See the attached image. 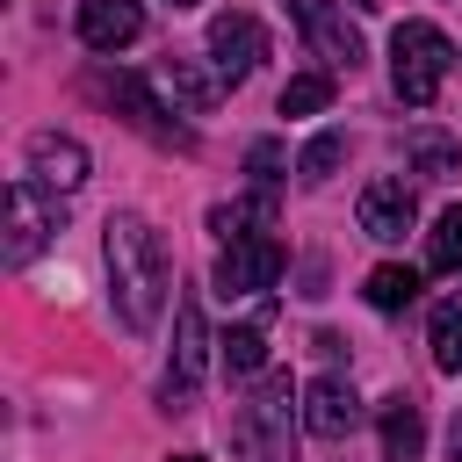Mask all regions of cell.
I'll list each match as a JSON object with an SVG mask.
<instances>
[{"label":"cell","instance_id":"cell-1","mask_svg":"<svg viewBox=\"0 0 462 462\" xmlns=\"http://www.w3.org/2000/svg\"><path fill=\"white\" fill-rule=\"evenodd\" d=\"M108 289H116V318L130 332H152L159 310H166V289H173V267H166V245L144 217H108Z\"/></svg>","mask_w":462,"mask_h":462},{"label":"cell","instance_id":"cell-4","mask_svg":"<svg viewBox=\"0 0 462 462\" xmlns=\"http://www.w3.org/2000/svg\"><path fill=\"white\" fill-rule=\"evenodd\" d=\"M51 231H58V195L51 188H36L29 173L7 188V267H29L43 245H51Z\"/></svg>","mask_w":462,"mask_h":462},{"label":"cell","instance_id":"cell-8","mask_svg":"<svg viewBox=\"0 0 462 462\" xmlns=\"http://www.w3.org/2000/svg\"><path fill=\"white\" fill-rule=\"evenodd\" d=\"M282 282V238H231L217 253V296H260Z\"/></svg>","mask_w":462,"mask_h":462},{"label":"cell","instance_id":"cell-19","mask_svg":"<svg viewBox=\"0 0 462 462\" xmlns=\"http://www.w3.org/2000/svg\"><path fill=\"white\" fill-rule=\"evenodd\" d=\"M433 368L462 375V296L433 303Z\"/></svg>","mask_w":462,"mask_h":462},{"label":"cell","instance_id":"cell-21","mask_svg":"<svg viewBox=\"0 0 462 462\" xmlns=\"http://www.w3.org/2000/svg\"><path fill=\"white\" fill-rule=\"evenodd\" d=\"M224 361H231V375H260V368H267V318L238 325V332L224 339Z\"/></svg>","mask_w":462,"mask_h":462},{"label":"cell","instance_id":"cell-13","mask_svg":"<svg viewBox=\"0 0 462 462\" xmlns=\"http://www.w3.org/2000/svg\"><path fill=\"white\" fill-rule=\"evenodd\" d=\"M137 29H144L137 0H79V43L87 51H123V43H137Z\"/></svg>","mask_w":462,"mask_h":462},{"label":"cell","instance_id":"cell-17","mask_svg":"<svg viewBox=\"0 0 462 462\" xmlns=\"http://www.w3.org/2000/svg\"><path fill=\"white\" fill-rule=\"evenodd\" d=\"M404 159H411L419 173H433V180L462 173V144H455V137H440V130H411V137H404Z\"/></svg>","mask_w":462,"mask_h":462},{"label":"cell","instance_id":"cell-3","mask_svg":"<svg viewBox=\"0 0 462 462\" xmlns=\"http://www.w3.org/2000/svg\"><path fill=\"white\" fill-rule=\"evenodd\" d=\"M448 65H455V43H448L433 22H404V29L390 36V87H397V101H411V108H426V101L448 87Z\"/></svg>","mask_w":462,"mask_h":462},{"label":"cell","instance_id":"cell-22","mask_svg":"<svg viewBox=\"0 0 462 462\" xmlns=\"http://www.w3.org/2000/svg\"><path fill=\"white\" fill-rule=\"evenodd\" d=\"M318 108H332V72H296L282 87V116H318Z\"/></svg>","mask_w":462,"mask_h":462},{"label":"cell","instance_id":"cell-15","mask_svg":"<svg viewBox=\"0 0 462 462\" xmlns=\"http://www.w3.org/2000/svg\"><path fill=\"white\" fill-rule=\"evenodd\" d=\"M383 462H419V448H426V426H419V404L397 390V397H383Z\"/></svg>","mask_w":462,"mask_h":462},{"label":"cell","instance_id":"cell-7","mask_svg":"<svg viewBox=\"0 0 462 462\" xmlns=\"http://www.w3.org/2000/svg\"><path fill=\"white\" fill-rule=\"evenodd\" d=\"M260 58H267V29L253 22V14H217L209 22V72L224 79V87H238V79H253L260 72Z\"/></svg>","mask_w":462,"mask_h":462},{"label":"cell","instance_id":"cell-12","mask_svg":"<svg viewBox=\"0 0 462 462\" xmlns=\"http://www.w3.org/2000/svg\"><path fill=\"white\" fill-rule=\"evenodd\" d=\"M152 87L173 101V116H209V108H217V94H224V79H217V72H202L195 58H159Z\"/></svg>","mask_w":462,"mask_h":462},{"label":"cell","instance_id":"cell-5","mask_svg":"<svg viewBox=\"0 0 462 462\" xmlns=\"http://www.w3.org/2000/svg\"><path fill=\"white\" fill-rule=\"evenodd\" d=\"M209 375V325H202V303L180 296L173 310V368H166V411H188V397L202 390Z\"/></svg>","mask_w":462,"mask_h":462},{"label":"cell","instance_id":"cell-10","mask_svg":"<svg viewBox=\"0 0 462 462\" xmlns=\"http://www.w3.org/2000/svg\"><path fill=\"white\" fill-rule=\"evenodd\" d=\"M29 180L51 188V195H72V188L87 180V144L65 137V130H36V137H29Z\"/></svg>","mask_w":462,"mask_h":462},{"label":"cell","instance_id":"cell-23","mask_svg":"<svg viewBox=\"0 0 462 462\" xmlns=\"http://www.w3.org/2000/svg\"><path fill=\"white\" fill-rule=\"evenodd\" d=\"M339 159H346V137H339V130H318V137L303 144L296 173H303V180H332V166H339Z\"/></svg>","mask_w":462,"mask_h":462},{"label":"cell","instance_id":"cell-2","mask_svg":"<svg viewBox=\"0 0 462 462\" xmlns=\"http://www.w3.org/2000/svg\"><path fill=\"white\" fill-rule=\"evenodd\" d=\"M296 419H303V390L289 375H260L253 397L231 411V455L238 462H296Z\"/></svg>","mask_w":462,"mask_h":462},{"label":"cell","instance_id":"cell-20","mask_svg":"<svg viewBox=\"0 0 462 462\" xmlns=\"http://www.w3.org/2000/svg\"><path fill=\"white\" fill-rule=\"evenodd\" d=\"M361 296H368L375 310H411V296H419V274L390 260V267H375V274H368V289H361Z\"/></svg>","mask_w":462,"mask_h":462},{"label":"cell","instance_id":"cell-6","mask_svg":"<svg viewBox=\"0 0 462 462\" xmlns=\"http://www.w3.org/2000/svg\"><path fill=\"white\" fill-rule=\"evenodd\" d=\"M94 94H101V101H116V108H123L152 144L195 152V130H188V123H173V116H166V101H152V87H144V79H130V72H116V79H108V72H101V79H94Z\"/></svg>","mask_w":462,"mask_h":462},{"label":"cell","instance_id":"cell-18","mask_svg":"<svg viewBox=\"0 0 462 462\" xmlns=\"http://www.w3.org/2000/svg\"><path fill=\"white\" fill-rule=\"evenodd\" d=\"M426 267H433V274H462V202L433 217V231H426Z\"/></svg>","mask_w":462,"mask_h":462},{"label":"cell","instance_id":"cell-11","mask_svg":"<svg viewBox=\"0 0 462 462\" xmlns=\"http://www.w3.org/2000/svg\"><path fill=\"white\" fill-rule=\"evenodd\" d=\"M411 217H419V202H411V188H404L397 173H383V180L361 188V231H368L375 245H397V238L411 231Z\"/></svg>","mask_w":462,"mask_h":462},{"label":"cell","instance_id":"cell-26","mask_svg":"<svg viewBox=\"0 0 462 462\" xmlns=\"http://www.w3.org/2000/svg\"><path fill=\"white\" fill-rule=\"evenodd\" d=\"M173 462H202V455H173Z\"/></svg>","mask_w":462,"mask_h":462},{"label":"cell","instance_id":"cell-25","mask_svg":"<svg viewBox=\"0 0 462 462\" xmlns=\"http://www.w3.org/2000/svg\"><path fill=\"white\" fill-rule=\"evenodd\" d=\"M448 448H455V462H462V419H455V433H448Z\"/></svg>","mask_w":462,"mask_h":462},{"label":"cell","instance_id":"cell-27","mask_svg":"<svg viewBox=\"0 0 462 462\" xmlns=\"http://www.w3.org/2000/svg\"><path fill=\"white\" fill-rule=\"evenodd\" d=\"M173 7H195V0H173Z\"/></svg>","mask_w":462,"mask_h":462},{"label":"cell","instance_id":"cell-16","mask_svg":"<svg viewBox=\"0 0 462 462\" xmlns=\"http://www.w3.org/2000/svg\"><path fill=\"white\" fill-rule=\"evenodd\" d=\"M267 224H274V195H267V188H260L253 202H217V209H209V231H224V245H231V238H260Z\"/></svg>","mask_w":462,"mask_h":462},{"label":"cell","instance_id":"cell-24","mask_svg":"<svg viewBox=\"0 0 462 462\" xmlns=\"http://www.w3.org/2000/svg\"><path fill=\"white\" fill-rule=\"evenodd\" d=\"M245 166H253V180L274 195V180H282V144H274V137H267V144H253V152H245Z\"/></svg>","mask_w":462,"mask_h":462},{"label":"cell","instance_id":"cell-14","mask_svg":"<svg viewBox=\"0 0 462 462\" xmlns=\"http://www.w3.org/2000/svg\"><path fill=\"white\" fill-rule=\"evenodd\" d=\"M289 7H296L303 36H310L332 65H346V72L361 65V36H354V22H339V14H332V0H289Z\"/></svg>","mask_w":462,"mask_h":462},{"label":"cell","instance_id":"cell-9","mask_svg":"<svg viewBox=\"0 0 462 462\" xmlns=\"http://www.w3.org/2000/svg\"><path fill=\"white\" fill-rule=\"evenodd\" d=\"M361 426V397L346 375H310L303 383V433L310 440H346Z\"/></svg>","mask_w":462,"mask_h":462}]
</instances>
